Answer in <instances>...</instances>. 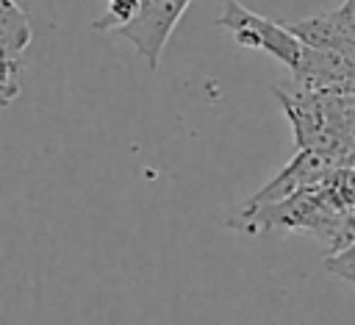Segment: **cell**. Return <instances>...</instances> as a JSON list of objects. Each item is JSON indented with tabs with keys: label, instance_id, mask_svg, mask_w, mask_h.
Wrapping results in <instances>:
<instances>
[{
	"label": "cell",
	"instance_id": "cell-1",
	"mask_svg": "<svg viewBox=\"0 0 355 325\" xmlns=\"http://www.w3.org/2000/svg\"><path fill=\"white\" fill-rule=\"evenodd\" d=\"M219 28L230 31L233 42L241 47H255L263 50L269 56H275L283 67H288L291 72H297V67L305 58V42L286 25H280L277 19H266L250 8H244L239 0H227L225 11L219 14Z\"/></svg>",
	"mask_w": 355,
	"mask_h": 325
},
{
	"label": "cell",
	"instance_id": "cell-2",
	"mask_svg": "<svg viewBox=\"0 0 355 325\" xmlns=\"http://www.w3.org/2000/svg\"><path fill=\"white\" fill-rule=\"evenodd\" d=\"M191 0H139V11L136 17L119 28L116 33L125 36L136 53L147 61L150 69H158L161 53L175 31V25L180 22L183 11L189 8Z\"/></svg>",
	"mask_w": 355,
	"mask_h": 325
},
{
	"label": "cell",
	"instance_id": "cell-3",
	"mask_svg": "<svg viewBox=\"0 0 355 325\" xmlns=\"http://www.w3.org/2000/svg\"><path fill=\"white\" fill-rule=\"evenodd\" d=\"M33 39L31 19L17 0H0V42H3V106H11L17 97V72L22 56Z\"/></svg>",
	"mask_w": 355,
	"mask_h": 325
},
{
	"label": "cell",
	"instance_id": "cell-4",
	"mask_svg": "<svg viewBox=\"0 0 355 325\" xmlns=\"http://www.w3.org/2000/svg\"><path fill=\"white\" fill-rule=\"evenodd\" d=\"M139 11V0H108L105 14L94 19V31L100 33H116L119 28H125Z\"/></svg>",
	"mask_w": 355,
	"mask_h": 325
}]
</instances>
